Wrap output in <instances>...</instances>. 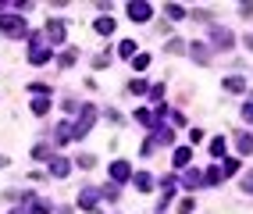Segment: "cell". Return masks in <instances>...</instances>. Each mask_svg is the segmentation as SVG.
I'll use <instances>...</instances> for the list:
<instances>
[{"label": "cell", "instance_id": "obj_4", "mask_svg": "<svg viewBox=\"0 0 253 214\" xmlns=\"http://www.w3.org/2000/svg\"><path fill=\"white\" fill-rule=\"evenodd\" d=\"M211 46H214V50H221V54H228L235 46V32L225 29V25H211Z\"/></svg>", "mask_w": 253, "mask_h": 214}, {"label": "cell", "instance_id": "obj_22", "mask_svg": "<svg viewBox=\"0 0 253 214\" xmlns=\"http://www.w3.org/2000/svg\"><path fill=\"white\" fill-rule=\"evenodd\" d=\"M75 61H79V50H75V46H68V50L57 54V64H61V68H72Z\"/></svg>", "mask_w": 253, "mask_h": 214}, {"label": "cell", "instance_id": "obj_27", "mask_svg": "<svg viewBox=\"0 0 253 214\" xmlns=\"http://www.w3.org/2000/svg\"><path fill=\"white\" fill-rule=\"evenodd\" d=\"M29 107H32V114H36V118H43V114L50 111V100H46V96H36V100H32Z\"/></svg>", "mask_w": 253, "mask_h": 214}, {"label": "cell", "instance_id": "obj_40", "mask_svg": "<svg viewBox=\"0 0 253 214\" xmlns=\"http://www.w3.org/2000/svg\"><path fill=\"white\" fill-rule=\"evenodd\" d=\"M75 164H79V168H93V164H96V157H93V154H82Z\"/></svg>", "mask_w": 253, "mask_h": 214}, {"label": "cell", "instance_id": "obj_3", "mask_svg": "<svg viewBox=\"0 0 253 214\" xmlns=\"http://www.w3.org/2000/svg\"><path fill=\"white\" fill-rule=\"evenodd\" d=\"M43 36H46V46H61V43H68V22H64V18H46Z\"/></svg>", "mask_w": 253, "mask_h": 214}, {"label": "cell", "instance_id": "obj_30", "mask_svg": "<svg viewBox=\"0 0 253 214\" xmlns=\"http://www.w3.org/2000/svg\"><path fill=\"white\" fill-rule=\"evenodd\" d=\"M221 171H225V178L235 175V171H239V157H225V161H221Z\"/></svg>", "mask_w": 253, "mask_h": 214}, {"label": "cell", "instance_id": "obj_5", "mask_svg": "<svg viewBox=\"0 0 253 214\" xmlns=\"http://www.w3.org/2000/svg\"><path fill=\"white\" fill-rule=\"evenodd\" d=\"M107 175H111V182L125 186V182H132V175H136V171H132V164H128V161H122V157H118V161H111Z\"/></svg>", "mask_w": 253, "mask_h": 214}, {"label": "cell", "instance_id": "obj_1", "mask_svg": "<svg viewBox=\"0 0 253 214\" xmlns=\"http://www.w3.org/2000/svg\"><path fill=\"white\" fill-rule=\"evenodd\" d=\"M0 36L4 40H22L29 36V25H25V14H0Z\"/></svg>", "mask_w": 253, "mask_h": 214}, {"label": "cell", "instance_id": "obj_21", "mask_svg": "<svg viewBox=\"0 0 253 214\" xmlns=\"http://www.w3.org/2000/svg\"><path fill=\"white\" fill-rule=\"evenodd\" d=\"M225 89H228V93H246V79H243V75H228V79H225Z\"/></svg>", "mask_w": 253, "mask_h": 214}, {"label": "cell", "instance_id": "obj_12", "mask_svg": "<svg viewBox=\"0 0 253 214\" xmlns=\"http://www.w3.org/2000/svg\"><path fill=\"white\" fill-rule=\"evenodd\" d=\"M189 161H193V146H175V154H171V168L182 171V168H189Z\"/></svg>", "mask_w": 253, "mask_h": 214}, {"label": "cell", "instance_id": "obj_24", "mask_svg": "<svg viewBox=\"0 0 253 214\" xmlns=\"http://www.w3.org/2000/svg\"><path fill=\"white\" fill-rule=\"evenodd\" d=\"M157 186L164 189V196H168V200H171V196H175V189H178V178H175V175H164Z\"/></svg>", "mask_w": 253, "mask_h": 214}, {"label": "cell", "instance_id": "obj_11", "mask_svg": "<svg viewBox=\"0 0 253 214\" xmlns=\"http://www.w3.org/2000/svg\"><path fill=\"white\" fill-rule=\"evenodd\" d=\"M178 186H182L185 193H193V189H200V186H204V171H196V168H185V175L178 178Z\"/></svg>", "mask_w": 253, "mask_h": 214}, {"label": "cell", "instance_id": "obj_34", "mask_svg": "<svg viewBox=\"0 0 253 214\" xmlns=\"http://www.w3.org/2000/svg\"><path fill=\"white\" fill-rule=\"evenodd\" d=\"M193 196H182V200H178V214H193Z\"/></svg>", "mask_w": 253, "mask_h": 214}, {"label": "cell", "instance_id": "obj_36", "mask_svg": "<svg viewBox=\"0 0 253 214\" xmlns=\"http://www.w3.org/2000/svg\"><path fill=\"white\" fill-rule=\"evenodd\" d=\"M185 46H189L185 40H171V43H168V50H171V54H185Z\"/></svg>", "mask_w": 253, "mask_h": 214}, {"label": "cell", "instance_id": "obj_44", "mask_svg": "<svg viewBox=\"0 0 253 214\" xmlns=\"http://www.w3.org/2000/svg\"><path fill=\"white\" fill-rule=\"evenodd\" d=\"M239 14L243 18H253V4H239Z\"/></svg>", "mask_w": 253, "mask_h": 214}, {"label": "cell", "instance_id": "obj_20", "mask_svg": "<svg viewBox=\"0 0 253 214\" xmlns=\"http://www.w3.org/2000/svg\"><path fill=\"white\" fill-rule=\"evenodd\" d=\"M139 54V46H136V40H122V43H118V57H136Z\"/></svg>", "mask_w": 253, "mask_h": 214}, {"label": "cell", "instance_id": "obj_16", "mask_svg": "<svg viewBox=\"0 0 253 214\" xmlns=\"http://www.w3.org/2000/svg\"><path fill=\"white\" fill-rule=\"evenodd\" d=\"M93 32H96V36H111V32H114V18H111V14H100V18L93 22Z\"/></svg>", "mask_w": 253, "mask_h": 214}, {"label": "cell", "instance_id": "obj_9", "mask_svg": "<svg viewBox=\"0 0 253 214\" xmlns=\"http://www.w3.org/2000/svg\"><path fill=\"white\" fill-rule=\"evenodd\" d=\"M150 139H154L157 146H171V143H175V128L164 125V122H154V128H150Z\"/></svg>", "mask_w": 253, "mask_h": 214}, {"label": "cell", "instance_id": "obj_42", "mask_svg": "<svg viewBox=\"0 0 253 214\" xmlns=\"http://www.w3.org/2000/svg\"><path fill=\"white\" fill-rule=\"evenodd\" d=\"M154 150H157V143H154V139H146V143H143V150H139V154H143V157H154Z\"/></svg>", "mask_w": 253, "mask_h": 214}, {"label": "cell", "instance_id": "obj_31", "mask_svg": "<svg viewBox=\"0 0 253 214\" xmlns=\"http://www.w3.org/2000/svg\"><path fill=\"white\" fill-rule=\"evenodd\" d=\"M132 68H136V72H146V68H150V54H136V57H132Z\"/></svg>", "mask_w": 253, "mask_h": 214}, {"label": "cell", "instance_id": "obj_39", "mask_svg": "<svg viewBox=\"0 0 253 214\" xmlns=\"http://www.w3.org/2000/svg\"><path fill=\"white\" fill-rule=\"evenodd\" d=\"M107 64H111L107 54H96V57H93V68H96V72H100V68H107Z\"/></svg>", "mask_w": 253, "mask_h": 214}, {"label": "cell", "instance_id": "obj_14", "mask_svg": "<svg viewBox=\"0 0 253 214\" xmlns=\"http://www.w3.org/2000/svg\"><path fill=\"white\" fill-rule=\"evenodd\" d=\"M132 186H136L139 193H150V189L157 186V178L150 175V171H136V175H132Z\"/></svg>", "mask_w": 253, "mask_h": 214}, {"label": "cell", "instance_id": "obj_7", "mask_svg": "<svg viewBox=\"0 0 253 214\" xmlns=\"http://www.w3.org/2000/svg\"><path fill=\"white\" fill-rule=\"evenodd\" d=\"M54 61V50H50L46 43H29V64H36V68H43V64Z\"/></svg>", "mask_w": 253, "mask_h": 214}, {"label": "cell", "instance_id": "obj_41", "mask_svg": "<svg viewBox=\"0 0 253 214\" xmlns=\"http://www.w3.org/2000/svg\"><path fill=\"white\" fill-rule=\"evenodd\" d=\"M171 125H175V128H185V114H182V111H171Z\"/></svg>", "mask_w": 253, "mask_h": 214}, {"label": "cell", "instance_id": "obj_8", "mask_svg": "<svg viewBox=\"0 0 253 214\" xmlns=\"http://www.w3.org/2000/svg\"><path fill=\"white\" fill-rule=\"evenodd\" d=\"M100 200H104L100 186H82V189H79V207H82V211H96Z\"/></svg>", "mask_w": 253, "mask_h": 214}, {"label": "cell", "instance_id": "obj_2", "mask_svg": "<svg viewBox=\"0 0 253 214\" xmlns=\"http://www.w3.org/2000/svg\"><path fill=\"white\" fill-rule=\"evenodd\" d=\"M96 118H100V111H96V104H82V111H79V118L72 122V139H86Z\"/></svg>", "mask_w": 253, "mask_h": 214}, {"label": "cell", "instance_id": "obj_26", "mask_svg": "<svg viewBox=\"0 0 253 214\" xmlns=\"http://www.w3.org/2000/svg\"><path fill=\"white\" fill-rule=\"evenodd\" d=\"M225 146H228L225 136H214V139H211V157H214V161H217V157H225Z\"/></svg>", "mask_w": 253, "mask_h": 214}, {"label": "cell", "instance_id": "obj_38", "mask_svg": "<svg viewBox=\"0 0 253 214\" xmlns=\"http://www.w3.org/2000/svg\"><path fill=\"white\" fill-rule=\"evenodd\" d=\"M243 122H246V125H253V100H246V104H243Z\"/></svg>", "mask_w": 253, "mask_h": 214}, {"label": "cell", "instance_id": "obj_29", "mask_svg": "<svg viewBox=\"0 0 253 214\" xmlns=\"http://www.w3.org/2000/svg\"><path fill=\"white\" fill-rule=\"evenodd\" d=\"M128 93H136V96H146V93H150V86H146L143 79H132V82H128Z\"/></svg>", "mask_w": 253, "mask_h": 214}, {"label": "cell", "instance_id": "obj_28", "mask_svg": "<svg viewBox=\"0 0 253 214\" xmlns=\"http://www.w3.org/2000/svg\"><path fill=\"white\" fill-rule=\"evenodd\" d=\"M164 14H168L171 22H182V18H185V7H182V4H168V7H164Z\"/></svg>", "mask_w": 253, "mask_h": 214}, {"label": "cell", "instance_id": "obj_13", "mask_svg": "<svg viewBox=\"0 0 253 214\" xmlns=\"http://www.w3.org/2000/svg\"><path fill=\"white\" fill-rule=\"evenodd\" d=\"M185 54H189L196 64H207V61H211V50H207V43H189V46H185Z\"/></svg>", "mask_w": 253, "mask_h": 214}, {"label": "cell", "instance_id": "obj_25", "mask_svg": "<svg viewBox=\"0 0 253 214\" xmlns=\"http://www.w3.org/2000/svg\"><path fill=\"white\" fill-rule=\"evenodd\" d=\"M132 118H136L139 125H146V128H154V122H157V118H154V111H146V107H139L136 114H132Z\"/></svg>", "mask_w": 253, "mask_h": 214}, {"label": "cell", "instance_id": "obj_6", "mask_svg": "<svg viewBox=\"0 0 253 214\" xmlns=\"http://www.w3.org/2000/svg\"><path fill=\"white\" fill-rule=\"evenodd\" d=\"M125 14H128V18L132 22H150V14H154V7H150L146 4V0H128V4H125Z\"/></svg>", "mask_w": 253, "mask_h": 214}, {"label": "cell", "instance_id": "obj_23", "mask_svg": "<svg viewBox=\"0 0 253 214\" xmlns=\"http://www.w3.org/2000/svg\"><path fill=\"white\" fill-rule=\"evenodd\" d=\"M54 211H57V207L50 204V200H32V204H29V214H54Z\"/></svg>", "mask_w": 253, "mask_h": 214}, {"label": "cell", "instance_id": "obj_46", "mask_svg": "<svg viewBox=\"0 0 253 214\" xmlns=\"http://www.w3.org/2000/svg\"><path fill=\"white\" fill-rule=\"evenodd\" d=\"M243 43H246V46H250V50H253V36H246V40H243Z\"/></svg>", "mask_w": 253, "mask_h": 214}, {"label": "cell", "instance_id": "obj_45", "mask_svg": "<svg viewBox=\"0 0 253 214\" xmlns=\"http://www.w3.org/2000/svg\"><path fill=\"white\" fill-rule=\"evenodd\" d=\"M7 214H29V207H11Z\"/></svg>", "mask_w": 253, "mask_h": 214}, {"label": "cell", "instance_id": "obj_33", "mask_svg": "<svg viewBox=\"0 0 253 214\" xmlns=\"http://www.w3.org/2000/svg\"><path fill=\"white\" fill-rule=\"evenodd\" d=\"M150 100H154V104H161V96H164V82H157V86H150Z\"/></svg>", "mask_w": 253, "mask_h": 214}, {"label": "cell", "instance_id": "obj_35", "mask_svg": "<svg viewBox=\"0 0 253 214\" xmlns=\"http://www.w3.org/2000/svg\"><path fill=\"white\" fill-rule=\"evenodd\" d=\"M29 93H32V96H50V86H43V82H32Z\"/></svg>", "mask_w": 253, "mask_h": 214}, {"label": "cell", "instance_id": "obj_43", "mask_svg": "<svg viewBox=\"0 0 253 214\" xmlns=\"http://www.w3.org/2000/svg\"><path fill=\"white\" fill-rule=\"evenodd\" d=\"M243 189L253 196V171H246V178H243Z\"/></svg>", "mask_w": 253, "mask_h": 214}, {"label": "cell", "instance_id": "obj_15", "mask_svg": "<svg viewBox=\"0 0 253 214\" xmlns=\"http://www.w3.org/2000/svg\"><path fill=\"white\" fill-rule=\"evenodd\" d=\"M221 182H225V171H221V164H211V168L204 171V186H214V189H217Z\"/></svg>", "mask_w": 253, "mask_h": 214}, {"label": "cell", "instance_id": "obj_19", "mask_svg": "<svg viewBox=\"0 0 253 214\" xmlns=\"http://www.w3.org/2000/svg\"><path fill=\"white\" fill-rule=\"evenodd\" d=\"M50 157H54V146H50V143H36V146H32V161H50Z\"/></svg>", "mask_w": 253, "mask_h": 214}, {"label": "cell", "instance_id": "obj_32", "mask_svg": "<svg viewBox=\"0 0 253 214\" xmlns=\"http://www.w3.org/2000/svg\"><path fill=\"white\" fill-rule=\"evenodd\" d=\"M61 107H64V114H79V111H82V104L75 100V96H68V100H61Z\"/></svg>", "mask_w": 253, "mask_h": 214}, {"label": "cell", "instance_id": "obj_18", "mask_svg": "<svg viewBox=\"0 0 253 214\" xmlns=\"http://www.w3.org/2000/svg\"><path fill=\"white\" fill-rule=\"evenodd\" d=\"M54 143H57V146H64V143H72V125H68V122H61V125H54Z\"/></svg>", "mask_w": 253, "mask_h": 214}, {"label": "cell", "instance_id": "obj_37", "mask_svg": "<svg viewBox=\"0 0 253 214\" xmlns=\"http://www.w3.org/2000/svg\"><path fill=\"white\" fill-rule=\"evenodd\" d=\"M104 193V200H118V182H107V189H100Z\"/></svg>", "mask_w": 253, "mask_h": 214}, {"label": "cell", "instance_id": "obj_17", "mask_svg": "<svg viewBox=\"0 0 253 214\" xmlns=\"http://www.w3.org/2000/svg\"><path fill=\"white\" fill-rule=\"evenodd\" d=\"M235 150H239V157H246V154H253V136L246 132V128H243V132H239V136H235Z\"/></svg>", "mask_w": 253, "mask_h": 214}, {"label": "cell", "instance_id": "obj_10", "mask_svg": "<svg viewBox=\"0 0 253 214\" xmlns=\"http://www.w3.org/2000/svg\"><path fill=\"white\" fill-rule=\"evenodd\" d=\"M46 168H50V175H54V178H68V175H72V157L54 154V157L46 161Z\"/></svg>", "mask_w": 253, "mask_h": 214}, {"label": "cell", "instance_id": "obj_47", "mask_svg": "<svg viewBox=\"0 0 253 214\" xmlns=\"http://www.w3.org/2000/svg\"><path fill=\"white\" fill-rule=\"evenodd\" d=\"M4 164H7V157H4V154H0V168H4Z\"/></svg>", "mask_w": 253, "mask_h": 214}]
</instances>
